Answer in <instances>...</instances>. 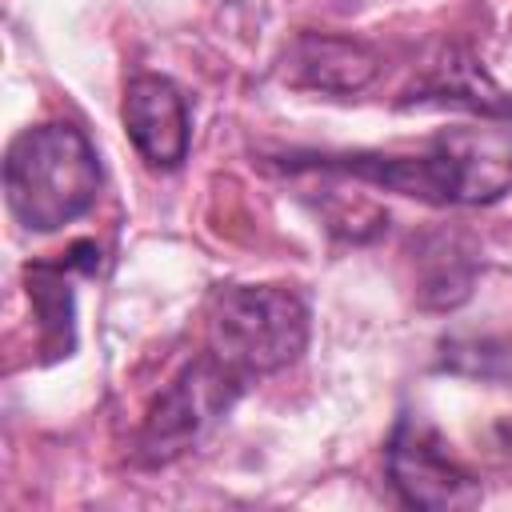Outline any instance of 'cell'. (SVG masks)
<instances>
[{"instance_id": "cell-9", "label": "cell", "mask_w": 512, "mask_h": 512, "mask_svg": "<svg viewBox=\"0 0 512 512\" xmlns=\"http://www.w3.org/2000/svg\"><path fill=\"white\" fill-rule=\"evenodd\" d=\"M404 104H440V108H464L476 112L480 120H508L512 116V96L468 56L464 48H448L436 64H428L424 80L408 92Z\"/></svg>"}, {"instance_id": "cell-1", "label": "cell", "mask_w": 512, "mask_h": 512, "mask_svg": "<svg viewBox=\"0 0 512 512\" xmlns=\"http://www.w3.org/2000/svg\"><path fill=\"white\" fill-rule=\"evenodd\" d=\"M288 168H316L368 180L424 204H492L512 192V128L504 120L456 124L408 152H336L292 156Z\"/></svg>"}, {"instance_id": "cell-3", "label": "cell", "mask_w": 512, "mask_h": 512, "mask_svg": "<svg viewBox=\"0 0 512 512\" xmlns=\"http://www.w3.org/2000/svg\"><path fill=\"white\" fill-rule=\"evenodd\" d=\"M308 344V304L280 284L220 288L208 316V352L244 380L272 376L300 360Z\"/></svg>"}, {"instance_id": "cell-5", "label": "cell", "mask_w": 512, "mask_h": 512, "mask_svg": "<svg viewBox=\"0 0 512 512\" xmlns=\"http://www.w3.org/2000/svg\"><path fill=\"white\" fill-rule=\"evenodd\" d=\"M388 480L396 496L412 508H476L480 504V480L444 448V440L420 424V420H400L392 440H388Z\"/></svg>"}, {"instance_id": "cell-8", "label": "cell", "mask_w": 512, "mask_h": 512, "mask_svg": "<svg viewBox=\"0 0 512 512\" xmlns=\"http://www.w3.org/2000/svg\"><path fill=\"white\" fill-rule=\"evenodd\" d=\"M376 68H380V56L364 40L336 36V32H304L292 40L284 56L288 84L312 88V92H336V96L368 88Z\"/></svg>"}, {"instance_id": "cell-7", "label": "cell", "mask_w": 512, "mask_h": 512, "mask_svg": "<svg viewBox=\"0 0 512 512\" xmlns=\"http://www.w3.org/2000/svg\"><path fill=\"white\" fill-rule=\"evenodd\" d=\"M100 264L96 244H76L64 260H40L24 268V284H28V300L40 324V348L48 352V360L72 356L76 348V292H72V276H92Z\"/></svg>"}, {"instance_id": "cell-2", "label": "cell", "mask_w": 512, "mask_h": 512, "mask_svg": "<svg viewBox=\"0 0 512 512\" xmlns=\"http://www.w3.org/2000/svg\"><path fill=\"white\" fill-rule=\"evenodd\" d=\"M100 156L72 120L24 128L4 152V204L24 232L48 236L76 224L100 196Z\"/></svg>"}, {"instance_id": "cell-4", "label": "cell", "mask_w": 512, "mask_h": 512, "mask_svg": "<svg viewBox=\"0 0 512 512\" xmlns=\"http://www.w3.org/2000/svg\"><path fill=\"white\" fill-rule=\"evenodd\" d=\"M244 384L248 380L236 368H228L212 352H200L152 400V408L140 424V436H136V460L156 468V464H168V460L184 456L188 448H196L228 416V408L236 404Z\"/></svg>"}, {"instance_id": "cell-6", "label": "cell", "mask_w": 512, "mask_h": 512, "mask_svg": "<svg viewBox=\"0 0 512 512\" xmlns=\"http://www.w3.org/2000/svg\"><path fill=\"white\" fill-rule=\"evenodd\" d=\"M124 132L136 148V156L156 168V172H172L188 160V144H192V116H188V100L184 92L156 72H140L128 80L124 88Z\"/></svg>"}]
</instances>
